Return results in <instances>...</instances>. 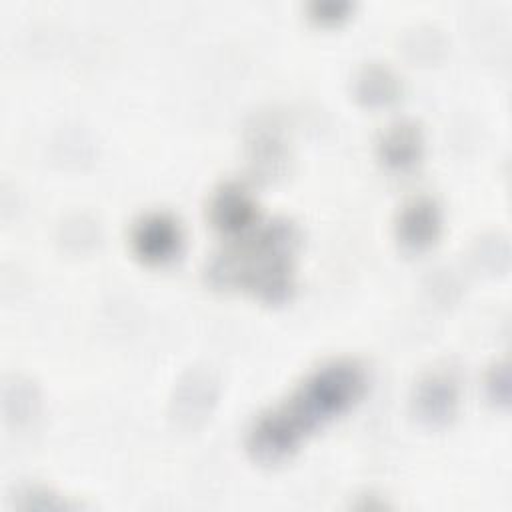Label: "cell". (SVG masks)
Segmentation results:
<instances>
[{"instance_id": "obj_1", "label": "cell", "mask_w": 512, "mask_h": 512, "mask_svg": "<svg viewBox=\"0 0 512 512\" xmlns=\"http://www.w3.org/2000/svg\"><path fill=\"white\" fill-rule=\"evenodd\" d=\"M366 390L358 360L338 358L310 372L284 400L260 412L246 432V450L260 464L290 458L310 434L348 412Z\"/></svg>"}, {"instance_id": "obj_2", "label": "cell", "mask_w": 512, "mask_h": 512, "mask_svg": "<svg viewBox=\"0 0 512 512\" xmlns=\"http://www.w3.org/2000/svg\"><path fill=\"white\" fill-rule=\"evenodd\" d=\"M300 232L288 218H274L246 240L216 252L204 278L218 290H246L266 304H282L294 292V252Z\"/></svg>"}, {"instance_id": "obj_3", "label": "cell", "mask_w": 512, "mask_h": 512, "mask_svg": "<svg viewBox=\"0 0 512 512\" xmlns=\"http://www.w3.org/2000/svg\"><path fill=\"white\" fill-rule=\"evenodd\" d=\"M412 412L426 426H446L460 406V380L450 368L424 374L412 392Z\"/></svg>"}, {"instance_id": "obj_4", "label": "cell", "mask_w": 512, "mask_h": 512, "mask_svg": "<svg viewBox=\"0 0 512 512\" xmlns=\"http://www.w3.org/2000/svg\"><path fill=\"white\" fill-rule=\"evenodd\" d=\"M218 380L206 368H192L188 370L176 384L172 400H170V414L182 428H196L200 426L218 402Z\"/></svg>"}, {"instance_id": "obj_5", "label": "cell", "mask_w": 512, "mask_h": 512, "mask_svg": "<svg viewBox=\"0 0 512 512\" xmlns=\"http://www.w3.org/2000/svg\"><path fill=\"white\" fill-rule=\"evenodd\" d=\"M130 246L142 262L152 266L166 264L180 252L182 230L174 216L166 212H148L134 222Z\"/></svg>"}, {"instance_id": "obj_6", "label": "cell", "mask_w": 512, "mask_h": 512, "mask_svg": "<svg viewBox=\"0 0 512 512\" xmlns=\"http://www.w3.org/2000/svg\"><path fill=\"white\" fill-rule=\"evenodd\" d=\"M394 234L398 244L408 252L432 248L442 234V210L438 202L426 194L404 202L394 222Z\"/></svg>"}, {"instance_id": "obj_7", "label": "cell", "mask_w": 512, "mask_h": 512, "mask_svg": "<svg viewBox=\"0 0 512 512\" xmlns=\"http://www.w3.org/2000/svg\"><path fill=\"white\" fill-rule=\"evenodd\" d=\"M208 218L226 236L244 234L258 222L256 200L242 184L224 182L210 196Z\"/></svg>"}, {"instance_id": "obj_8", "label": "cell", "mask_w": 512, "mask_h": 512, "mask_svg": "<svg viewBox=\"0 0 512 512\" xmlns=\"http://www.w3.org/2000/svg\"><path fill=\"white\" fill-rule=\"evenodd\" d=\"M426 148L424 132L414 120L390 124L378 138V160L392 172H408L422 162Z\"/></svg>"}, {"instance_id": "obj_9", "label": "cell", "mask_w": 512, "mask_h": 512, "mask_svg": "<svg viewBox=\"0 0 512 512\" xmlns=\"http://www.w3.org/2000/svg\"><path fill=\"white\" fill-rule=\"evenodd\" d=\"M354 98L368 108H384L398 100L402 82L396 72L380 62L364 64L354 76Z\"/></svg>"}, {"instance_id": "obj_10", "label": "cell", "mask_w": 512, "mask_h": 512, "mask_svg": "<svg viewBox=\"0 0 512 512\" xmlns=\"http://www.w3.org/2000/svg\"><path fill=\"white\" fill-rule=\"evenodd\" d=\"M38 408L40 394L30 380L22 376H10L4 380L2 412L6 422H10L12 426H24L38 414Z\"/></svg>"}, {"instance_id": "obj_11", "label": "cell", "mask_w": 512, "mask_h": 512, "mask_svg": "<svg viewBox=\"0 0 512 512\" xmlns=\"http://www.w3.org/2000/svg\"><path fill=\"white\" fill-rule=\"evenodd\" d=\"M248 150L254 170L262 176L280 174V170L284 168L286 146L280 132L274 126H258V130H254L248 142Z\"/></svg>"}, {"instance_id": "obj_12", "label": "cell", "mask_w": 512, "mask_h": 512, "mask_svg": "<svg viewBox=\"0 0 512 512\" xmlns=\"http://www.w3.org/2000/svg\"><path fill=\"white\" fill-rule=\"evenodd\" d=\"M14 508L22 510H68L76 508V504L68 502L60 494L44 488V486H26L16 492Z\"/></svg>"}, {"instance_id": "obj_13", "label": "cell", "mask_w": 512, "mask_h": 512, "mask_svg": "<svg viewBox=\"0 0 512 512\" xmlns=\"http://www.w3.org/2000/svg\"><path fill=\"white\" fill-rule=\"evenodd\" d=\"M484 390L494 406H508L510 400V372L506 362H498L490 368L484 380Z\"/></svg>"}, {"instance_id": "obj_14", "label": "cell", "mask_w": 512, "mask_h": 512, "mask_svg": "<svg viewBox=\"0 0 512 512\" xmlns=\"http://www.w3.org/2000/svg\"><path fill=\"white\" fill-rule=\"evenodd\" d=\"M350 10H352V4L342 2V0H314L308 4L310 20H314L316 24H322V26H334V24L346 20Z\"/></svg>"}]
</instances>
